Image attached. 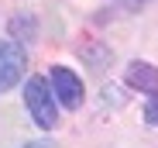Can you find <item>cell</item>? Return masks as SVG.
<instances>
[{"mask_svg": "<svg viewBox=\"0 0 158 148\" xmlns=\"http://www.w3.org/2000/svg\"><path fill=\"white\" fill-rule=\"evenodd\" d=\"M24 72H28V48L17 45L14 38L0 41V93L14 90L24 79Z\"/></svg>", "mask_w": 158, "mask_h": 148, "instance_id": "cell-2", "label": "cell"}, {"mask_svg": "<svg viewBox=\"0 0 158 148\" xmlns=\"http://www.w3.org/2000/svg\"><path fill=\"white\" fill-rule=\"evenodd\" d=\"M124 79H127L131 90H138V93H155V90H158V69H155L151 62L134 59V62H127Z\"/></svg>", "mask_w": 158, "mask_h": 148, "instance_id": "cell-4", "label": "cell"}, {"mask_svg": "<svg viewBox=\"0 0 158 148\" xmlns=\"http://www.w3.org/2000/svg\"><path fill=\"white\" fill-rule=\"evenodd\" d=\"M24 148H52V145H48V141H28Z\"/></svg>", "mask_w": 158, "mask_h": 148, "instance_id": "cell-7", "label": "cell"}, {"mask_svg": "<svg viewBox=\"0 0 158 148\" xmlns=\"http://www.w3.org/2000/svg\"><path fill=\"white\" fill-rule=\"evenodd\" d=\"M48 90L59 100V107H65V110H79V104H83V79H79L69 66H52Z\"/></svg>", "mask_w": 158, "mask_h": 148, "instance_id": "cell-3", "label": "cell"}, {"mask_svg": "<svg viewBox=\"0 0 158 148\" xmlns=\"http://www.w3.org/2000/svg\"><path fill=\"white\" fill-rule=\"evenodd\" d=\"M144 121H148L151 128H158V90L148 96V104H144Z\"/></svg>", "mask_w": 158, "mask_h": 148, "instance_id": "cell-6", "label": "cell"}, {"mask_svg": "<svg viewBox=\"0 0 158 148\" xmlns=\"http://www.w3.org/2000/svg\"><path fill=\"white\" fill-rule=\"evenodd\" d=\"M7 31H10V38L17 41V45H31L35 38H38V21H35V14H14L10 17V24H7Z\"/></svg>", "mask_w": 158, "mask_h": 148, "instance_id": "cell-5", "label": "cell"}, {"mask_svg": "<svg viewBox=\"0 0 158 148\" xmlns=\"http://www.w3.org/2000/svg\"><path fill=\"white\" fill-rule=\"evenodd\" d=\"M127 7H141V4H148V0H124Z\"/></svg>", "mask_w": 158, "mask_h": 148, "instance_id": "cell-8", "label": "cell"}, {"mask_svg": "<svg viewBox=\"0 0 158 148\" xmlns=\"http://www.w3.org/2000/svg\"><path fill=\"white\" fill-rule=\"evenodd\" d=\"M24 107H28L31 121H35L41 131H55L59 128V100L52 96L48 79L28 76V83H24Z\"/></svg>", "mask_w": 158, "mask_h": 148, "instance_id": "cell-1", "label": "cell"}]
</instances>
